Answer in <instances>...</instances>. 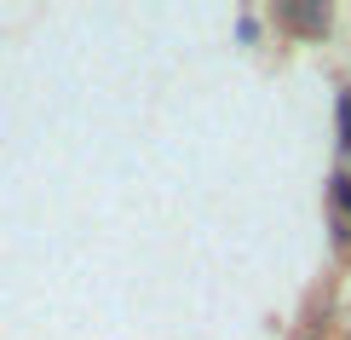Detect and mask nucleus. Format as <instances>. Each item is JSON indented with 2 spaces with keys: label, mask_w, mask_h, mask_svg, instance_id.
Segmentation results:
<instances>
[{
  "label": "nucleus",
  "mask_w": 351,
  "mask_h": 340,
  "mask_svg": "<svg viewBox=\"0 0 351 340\" xmlns=\"http://www.w3.org/2000/svg\"><path fill=\"white\" fill-rule=\"evenodd\" d=\"M340 139H346V144H351V93H346V98H340Z\"/></svg>",
  "instance_id": "f257e3e1"
}]
</instances>
